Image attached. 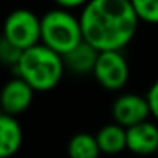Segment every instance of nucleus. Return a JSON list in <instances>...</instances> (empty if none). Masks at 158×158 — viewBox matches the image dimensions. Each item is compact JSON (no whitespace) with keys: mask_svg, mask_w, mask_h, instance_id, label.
Wrapping results in <instances>:
<instances>
[{"mask_svg":"<svg viewBox=\"0 0 158 158\" xmlns=\"http://www.w3.org/2000/svg\"><path fill=\"white\" fill-rule=\"evenodd\" d=\"M83 41L104 51H123L136 36L139 17L131 0H90L80 14Z\"/></svg>","mask_w":158,"mask_h":158,"instance_id":"nucleus-1","label":"nucleus"},{"mask_svg":"<svg viewBox=\"0 0 158 158\" xmlns=\"http://www.w3.org/2000/svg\"><path fill=\"white\" fill-rule=\"evenodd\" d=\"M15 77L22 78L34 89V92H49L60 83L65 72L63 56L44 44L26 49L21 61L14 68Z\"/></svg>","mask_w":158,"mask_h":158,"instance_id":"nucleus-2","label":"nucleus"},{"mask_svg":"<svg viewBox=\"0 0 158 158\" xmlns=\"http://www.w3.org/2000/svg\"><path fill=\"white\" fill-rule=\"evenodd\" d=\"M83 41L80 17L70 10L56 7L41 17V44L65 56Z\"/></svg>","mask_w":158,"mask_h":158,"instance_id":"nucleus-3","label":"nucleus"},{"mask_svg":"<svg viewBox=\"0 0 158 158\" xmlns=\"http://www.w3.org/2000/svg\"><path fill=\"white\" fill-rule=\"evenodd\" d=\"M4 38L22 51L41 44V17L29 9H15L5 19Z\"/></svg>","mask_w":158,"mask_h":158,"instance_id":"nucleus-4","label":"nucleus"},{"mask_svg":"<svg viewBox=\"0 0 158 158\" xmlns=\"http://www.w3.org/2000/svg\"><path fill=\"white\" fill-rule=\"evenodd\" d=\"M94 77L99 82V85L106 90L116 92V90L123 89L129 78V65H127L123 51L99 53Z\"/></svg>","mask_w":158,"mask_h":158,"instance_id":"nucleus-5","label":"nucleus"},{"mask_svg":"<svg viewBox=\"0 0 158 158\" xmlns=\"http://www.w3.org/2000/svg\"><path fill=\"white\" fill-rule=\"evenodd\" d=\"M150 114L151 110H150V104L146 100V95L143 97L138 95V94H123L112 104L114 123L126 127V129L148 121Z\"/></svg>","mask_w":158,"mask_h":158,"instance_id":"nucleus-6","label":"nucleus"},{"mask_svg":"<svg viewBox=\"0 0 158 158\" xmlns=\"http://www.w3.org/2000/svg\"><path fill=\"white\" fill-rule=\"evenodd\" d=\"M32 99H34V89L29 83H26L22 78L14 77L2 89L0 106H2L4 114L15 117L31 107Z\"/></svg>","mask_w":158,"mask_h":158,"instance_id":"nucleus-7","label":"nucleus"},{"mask_svg":"<svg viewBox=\"0 0 158 158\" xmlns=\"http://www.w3.org/2000/svg\"><path fill=\"white\" fill-rule=\"evenodd\" d=\"M127 134V150L134 155L146 156L158 153V126L155 123L144 121L133 127L126 129Z\"/></svg>","mask_w":158,"mask_h":158,"instance_id":"nucleus-8","label":"nucleus"},{"mask_svg":"<svg viewBox=\"0 0 158 158\" xmlns=\"http://www.w3.org/2000/svg\"><path fill=\"white\" fill-rule=\"evenodd\" d=\"M99 60V51L94 46H90L87 41H82L75 49L63 56L65 61V68H68L75 75H87V73H94Z\"/></svg>","mask_w":158,"mask_h":158,"instance_id":"nucleus-9","label":"nucleus"},{"mask_svg":"<svg viewBox=\"0 0 158 158\" xmlns=\"http://www.w3.org/2000/svg\"><path fill=\"white\" fill-rule=\"evenodd\" d=\"M22 146V127L14 116H0V156L10 158Z\"/></svg>","mask_w":158,"mask_h":158,"instance_id":"nucleus-10","label":"nucleus"},{"mask_svg":"<svg viewBox=\"0 0 158 158\" xmlns=\"http://www.w3.org/2000/svg\"><path fill=\"white\" fill-rule=\"evenodd\" d=\"M99 148L104 155H117L121 151L127 150V134L126 127L119 126L116 123H110L102 126L95 134Z\"/></svg>","mask_w":158,"mask_h":158,"instance_id":"nucleus-11","label":"nucleus"},{"mask_svg":"<svg viewBox=\"0 0 158 158\" xmlns=\"http://www.w3.org/2000/svg\"><path fill=\"white\" fill-rule=\"evenodd\" d=\"M66 151L68 158H100L102 155L97 138L90 133H77L75 136H72Z\"/></svg>","mask_w":158,"mask_h":158,"instance_id":"nucleus-12","label":"nucleus"},{"mask_svg":"<svg viewBox=\"0 0 158 158\" xmlns=\"http://www.w3.org/2000/svg\"><path fill=\"white\" fill-rule=\"evenodd\" d=\"M139 21L158 24V0H131Z\"/></svg>","mask_w":158,"mask_h":158,"instance_id":"nucleus-13","label":"nucleus"},{"mask_svg":"<svg viewBox=\"0 0 158 158\" xmlns=\"http://www.w3.org/2000/svg\"><path fill=\"white\" fill-rule=\"evenodd\" d=\"M22 49H19L17 46H14L12 43H9L5 38L0 39V60L5 63V65L15 68L17 63L21 61V56H22Z\"/></svg>","mask_w":158,"mask_h":158,"instance_id":"nucleus-14","label":"nucleus"},{"mask_svg":"<svg viewBox=\"0 0 158 158\" xmlns=\"http://www.w3.org/2000/svg\"><path fill=\"white\" fill-rule=\"evenodd\" d=\"M146 100L150 104L151 116L155 119H158V78L153 82V85L150 87V90L146 92Z\"/></svg>","mask_w":158,"mask_h":158,"instance_id":"nucleus-15","label":"nucleus"},{"mask_svg":"<svg viewBox=\"0 0 158 158\" xmlns=\"http://www.w3.org/2000/svg\"><path fill=\"white\" fill-rule=\"evenodd\" d=\"M58 7L61 9H66V10H72V9H77V7H85L90 0H53Z\"/></svg>","mask_w":158,"mask_h":158,"instance_id":"nucleus-16","label":"nucleus"},{"mask_svg":"<svg viewBox=\"0 0 158 158\" xmlns=\"http://www.w3.org/2000/svg\"><path fill=\"white\" fill-rule=\"evenodd\" d=\"M156 155H158V153H156Z\"/></svg>","mask_w":158,"mask_h":158,"instance_id":"nucleus-17","label":"nucleus"}]
</instances>
